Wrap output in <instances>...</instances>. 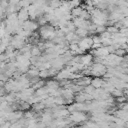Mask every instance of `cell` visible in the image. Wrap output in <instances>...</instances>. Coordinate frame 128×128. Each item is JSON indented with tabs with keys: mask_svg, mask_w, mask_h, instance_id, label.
Returning <instances> with one entry per match:
<instances>
[{
	"mask_svg": "<svg viewBox=\"0 0 128 128\" xmlns=\"http://www.w3.org/2000/svg\"><path fill=\"white\" fill-rule=\"evenodd\" d=\"M92 45H93V40H92V37L91 36H87V37L81 38L79 40V42H78L79 48L82 49L83 51L92 48Z\"/></svg>",
	"mask_w": 128,
	"mask_h": 128,
	"instance_id": "obj_1",
	"label": "cell"
},
{
	"mask_svg": "<svg viewBox=\"0 0 128 128\" xmlns=\"http://www.w3.org/2000/svg\"><path fill=\"white\" fill-rule=\"evenodd\" d=\"M86 118H87V116L84 112L74 111V112L70 113V121H72V122H82V121H85Z\"/></svg>",
	"mask_w": 128,
	"mask_h": 128,
	"instance_id": "obj_2",
	"label": "cell"
},
{
	"mask_svg": "<svg viewBox=\"0 0 128 128\" xmlns=\"http://www.w3.org/2000/svg\"><path fill=\"white\" fill-rule=\"evenodd\" d=\"M80 63L83 64V66L86 68L88 66H91L93 64V55L91 54H85L80 57Z\"/></svg>",
	"mask_w": 128,
	"mask_h": 128,
	"instance_id": "obj_3",
	"label": "cell"
},
{
	"mask_svg": "<svg viewBox=\"0 0 128 128\" xmlns=\"http://www.w3.org/2000/svg\"><path fill=\"white\" fill-rule=\"evenodd\" d=\"M17 17H18V20L19 21H26L29 19V14H28V11L26 8H21L18 12H17Z\"/></svg>",
	"mask_w": 128,
	"mask_h": 128,
	"instance_id": "obj_4",
	"label": "cell"
},
{
	"mask_svg": "<svg viewBox=\"0 0 128 128\" xmlns=\"http://www.w3.org/2000/svg\"><path fill=\"white\" fill-rule=\"evenodd\" d=\"M104 82H105V81H104L103 79H101L100 77H94V78L91 79L90 85H92L95 89H97V88H102Z\"/></svg>",
	"mask_w": 128,
	"mask_h": 128,
	"instance_id": "obj_5",
	"label": "cell"
},
{
	"mask_svg": "<svg viewBox=\"0 0 128 128\" xmlns=\"http://www.w3.org/2000/svg\"><path fill=\"white\" fill-rule=\"evenodd\" d=\"M47 88H50V89H54V90H57L60 88L59 86V82L57 80H49L46 82V85H45Z\"/></svg>",
	"mask_w": 128,
	"mask_h": 128,
	"instance_id": "obj_6",
	"label": "cell"
},
{
	"mask_svg": "<svg viewBox=\"0 0 128 128\" xmlns=\"http://www.w3.org/2000/svg\"><path fill=\"white\" fill-rule=\"evenodd\" d=\"M79 38H84L88 36V30L84 29V28H76L75 32H74Z\"/></svg>",
	"mask_w": 128,
	"mask_h": 128,
	"instance_id": "obj_7",
	"label": "cell"
},
{
	"mask_svg": "<svg viewBox=\"0 0 128 128\" xmlns=\"http://www.w3.org/2000/svg\"><path fill=\"white\" fill-rule=\"evenodd\" d=\"M82 11H83V8H82L81 6H79V7H76V8H73V9H71L70 13H71L72 17H73V18H75V17H79Z\"/></svg>",
	"mask_w": 128,
	"mask_h": 128,
	"instance_id": "obj_8",
	"label": "cell"
},
{
	"mask_svg": "<svg viewBox=\"0 0 128 128\" xmlns=\"http://www.w3.org/2000/svg\"><path fill=\"white\" fill-rule=\"evenodd\" d=\"M30 53L33 57H39L41 55V50L38 46H32V48L30 49Z\"/></svg>",
	"mask_w": 128,
	"mask_h": 128,
	"instance_id": "obj_9",
	"label": "cell"
},
{
	"mask_svg": "<svg viewBox=\"0 0 128 128\" xmlns=\"http://www.w3.org/2000/svg\"><path fill=\"white\" fill-rule=\"evenodd\" d=\"M45 85H46V82L42 79V80H38L36 83H34V84L32 85V88H33L34 90H36V89H39V88L44 87Z\"/></svg>",
	"mask_w": 128,
	"mask_h": 128,
	"instance_id": "obj_10",
	"label": "cell"
},
{
	"mask_svg": "<svg viewBox=\"0 0 128 128\" xmlns=\"http://www.w3.org/2000/svg\"><path fill=\"white\" fill-rule=\"evenodd\" d=\"M94 91H95V88L92 85H87L83 88V92H85L87 94H90V95H92L94 93Z\"/></svg>",
	"mask_w": 128,
	"mask_h": 128,
	"instance_id": "obj_11",
	"label": "cell"
},
{
	"mask_svg": "<svg viewBox=\"0 0 128 128\" xmlns=\"http://www.w3.org/2000/svg\"><path fill=\"white\" fill-rule=\"evenodd\" d=\"M80 5H81V1L80 0H71V1H69V7H70V9L79 7Z\"/></svg>",
	"mask_w": 128,
	"mask_h": 128,
	"instance_id": "obj_12",
	"label": "cell"
},
{
	"mask_svg": "<svg viewBox=\"0 0 128 128\" xmlns=\"http://www.w3.org/2000/svg\"><path fill=\"white\" fill-rule=\"evenodd\" d=\"M48 77H50L48 70H40L39 71V78L40 79H47Z\"/></svg>",
	"mask_w": 128,
	"mask_h": 128,
	"instance_id": "obj_13",
	"label": "cell"
},
{
	"mask_svg": "<svg viewBox=\"0 0 128 128\" xmlns=\"http://www.w3.org/2000/svg\"><path fill=\"white\" fill-rule=\"evenodd\" d=\"M110 94H111L112 96L116 97V98H117V97H120V96H123V95H124V93H123V92H122L120 89H116V88H115V89H114V90H113V91H112Z\"/></svg>",
	"mask_w": 128,
	"mask_h": 128,
	"instance_id": "obj_14",
	"label": "cell"
},
{
	"mask_svg": "<svg viewBox=\"0 0 128 128\" xmlns=\"http://www.w3.org/2000/svg\"><path fill=\"white\" fill-rule=\"evenodd\" d=\"M126 50H124V49H121V48H119V49H117V50H115L114 51V54L115 55H117V56H120V57H123V56H125L126 55Z\"/></svg>",
	"mask_w": 128,
	"mask_h": 128,
	"instance_id": "obj_15",
	"label": "cell"
},
{
	"mask_svg": "<svg viewBox=\"0 0 128 128\" xmlns=\"http://www.w3.org/2000/svg\"><path fill=\"white\" fill-rule=\"evenodd\" d=\"M105 31H106V27L105 26H97L95 32H96V34H102Z\"/></svg>",
	"mask_w": 128,
	"mask_h": 128,
	"instance_id": "obj_16",
	"label": "cell"
},
{
	"mask_svg": "<svg viewBox=\"0 0 128 128\" xmlns=\"http://www.w3.org/2000/svg\"><path fill=\"white\" fill-rule=\"evenodd\" d=\"M116 101L117 102H120V103H122V102H125L126 101V97L123 95V96H120V97H117L116 98Z\"/></svg>",
	"mask_w": 128,
	"mask_h": 128,
	"instance_id": "obj_17",
	"label": "cell"
},
{
	"mask_svg": "<svg viewBox=\"0 0 128 128\" xmlns=\"http://www.w3.org/2000/svg\"><path fill=\"white\" fill-rule=\"evenodd\" d=\"M1 16H2V14H1V13H0V18H1Z\"/></svg>",
	"mask_w": 128,
	"mask_h": 128,
	"instance_id": "obj_18",
	"label": "cell"
},
{
	"mask_svg": "<svg viewBox=\"0 0 128 128\" xmlns=\"http://www.w3.org/2000/svg\"><path fill=\"white\" fill-rule=\"evenodd\" d=\"M66 1H68V2H69V1H71V0H66Z\"/></svg>",
	"mask_w": 128,
	"mask_h": 128,
	"instance_id": "obj_19",
	"label": "cell"
},
{
	"mask_svg": "<svg viewBox=\"0 0 128 128\" xmlns=\"http://www.w3.org/2000/svg\"><path fill=\"white\" fill-rule=\"evenodd\" d=\"M80 1H81V0H80ZM83 1H85V0H83Z\"/></svg>",
	"mask_w": 128,
	"mask_h": 128,
	"instance_id": "obj_20",
	"label": "cell"
}]
</instances>
